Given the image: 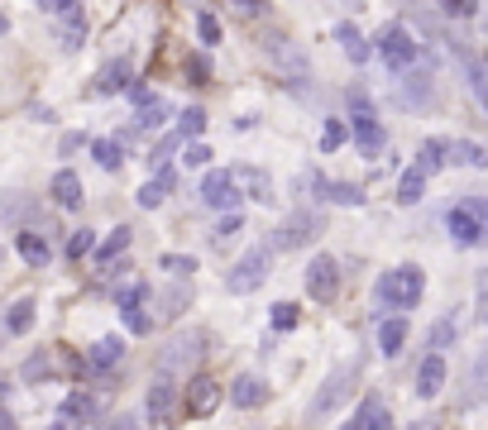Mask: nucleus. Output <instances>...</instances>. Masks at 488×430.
I'll return each instance as SVG.
<instances>
[{"mask_svg":"<svg viewBox=\"0 0 488 430\" xmlns=\"http://www.w3.org/2000/svg\"><path fill=\"white\" fill-rule=\"evenodd\" d=\"M44 15H77V0H39Z\"/></svg>","mask_w":488,"mask_h":430,"instance_id":"nucleus-46","label":"nucleus"},{"mask_svg":"<svg viewBox=\"0 0 488 430\" xmlns=\"http://www.w3.org/2000/svg\"><path fill=\"white\" fill-rule=\"evenodd\" d=\"M350 130H355V148L364 158H379L383 154V124H379V115H373V105L364 101V96H350Z\"/></svg>","mask_w":488,"mask_h":430,"instance_id":"nucleus-6","label":"nucleus"},{"mask_svg":"<svg viewBox=\"0 0 488 430\" xmlns=\"http://www.w3.org/2000/svg\"><path fill=\"white\" fill-rule=\"evenodd\" d=\"M139 130H163V124H168V105H163L158 101V96H149V101L144 105H139Z\"/></svg>","mask_w":488,"mask_h":430,"instance_id":"nucleus-28","label":"nucleus"},{"mask_svg":"<svg viewBox=\"0 0 488 430\" xmlns=\"http://www.w3.org/2000/svg\"><path fill=\"white\" fill-rule=\"evenodd\" d=\"M469 401H488V354L474 364V387H469Z\"/></svg>","mask_w":488,"mask_h":430,"instance_id":"nucleus-42","label":"nucleus"},{"mask_svg":"<svg viewBox=\"0 0 488 430\" xmlns=\"http://www.w3.org/2000/svg\"><path fill=\"white\" fill-rule=\"evenodd\" d=\"M445 163H450V144H445V139H422V148H416V168L441 173Z\"/></svg>","mask_w":488,"mask_h":430,"instance_id":"nucleus-21","label":"nucleus"},{"mask_svg":"<svg viewBox=\"0 0 488 430\" xmlns=\"http://www.w3.org/2000/svg\"><path fill=\"white\" fill-rule=\"evenodd\" d=\"M144 297H149V287H144V282H130V287H120V292H116V307H120V311H124V307H139Z\"/></svg>","mask_w":488,"mask_h":430,"instance_id":"nucleus-43","label":"nucleus"},{"mask_svg":"<svg viewBox=\"0 0 488 430\" xmlns=\"http://www.w3.org/2000/svg\"><path fill=\"white\" fill-rule=\"evenodd\" d=\"M426 292V277L422 268H412V263H402V268H388L379 282H373V301L379 307H393V311H412L416 301Z\"/></svg>","mask_w":488,"mask_h":430,"instance_id":"nucleus-1","label":"nucleus"},{"mask_svg":"<svg viewBox=\"0 0 488 430\" xmlns=\"http://www.w3.org/2000/svg\"><path fill=\"white\" fill-rule=\"evenodd\" d=\"M269 268H273V254H269V244H254L249 254H240L230 263V273H226V292L235 297H249V292H259L263 282H269Z\"/></svg>","mask_w":488,"mask_h":430,"instance_id":"nucleus-3","label":"nucleus"},{"mask_svg":"<svg viewBox=\"0 0 488 430\" xmlns=\"http://www.w3.org/2000/svg\"><path fill=\"white\" fill-rule=\"evenodd\" d=\"M450 163H469V168H488V144H450Z\"/></svg>","mask_w":488,"mask_h":430,"instance_id":"nucleus-30","label":"nucleus"},{"mask_svg":"<svg viewBox=\"0 0 488 430\" xmlns=\"http://www.w3.org/2000/svg\"><path fill=\"white\" fill-rule=\"evenodd\" d=\"M15 249H20V258L30 263V268H48V258H53V249L44 234H34V230H20L15 234Z\"/></svg>","mask_w":488,"mask_h":430,"instance_id":"nucleus-17","label":"nucleus"},{"mask_svg":"<svg viewBox=\"0 0 488 430\" xmlns=\"http://www.w3.org/2000/svg\"><path fill=\"white\" fill-rule=\"evenodd\" d=\"M316 230H321V220H316V215H306V211H297V215H287V220H283V230H278L273 249H297L302 240H312Z\"/></svg>","mask_w":488,"mask_h":430,"instance_id":"nucleus-12","label":"nucleus"},{"mask_svg":"<svg viewBox=\"0 0 488 430\" xmlns=\"http://www.w3.org/2000/svg\"><path fill=\"white\" fill-rule=\"evenodd\" d=\"M124 87H130V58L106 63V72H101V81H96V91H124Z\"/></svg>","mask_w":488,"mask_h":430,"instance_id":"nucleus-27","label":"nucleus"},{"mask_svg":"<svg viewBox=\"0 0 488 430\" xmlns=\"http://www.w3.org/2000/svg\"><path fill=\"white\" fill-rule=\"evenodd\" d=\"M173 144H177V134H168V139H163L158 148H153V154H149V168H163V158L173 154Z\"/></svg>","mask_w":488,"mask_h":430,"instance_id":"nucleus-48","label":"nucleus"},{"mask_svg":"<svg viewBox=\"0 0 488 430\" xmlns=\"http://www.w3.org/2000/svg\"><path fill=\"white\" fill-rule=\"evenodd\" d=\"M144 411H149V421H153V426H163V421L173 416V383H168V378H158V383L149 387Z\"/></svg>","mask_w":488,"mask_h":430,"instance_id":"nucleus-18","label":"nucleus"},{"mask_svg":"<svg viewBox=\"0 0 488 430\" xmlns=\"http://www.w3.org/2000/svg\"><path fill=\"white\" fill-rule=\"evenodd\" d=\"M297 321H302L297 301H278V307H273V330H278V335H283V330H292Z\"/></svg>","mask_w":488,"mask_h":430,"instance_id":"nucleus-34","label":"nucleus"},{"mask_svg":"<svg viewBox=\"0 0 488 430\" xmlns=\"http://www.w3.org/2000/svg\"><path fill=\"white\" fill-rule=\"evenodd\" d=\"M345 139H355V130H350L345 120H336V115H330V120H326V130H321V154H336V148L345 144Z\"/></svg>","mask_w":488,"mask_h":430,"instance_id":"nucleus-29","label":"nucleus"},{"mask_svg":"<svg viewBox=\"0 0 488 430\" xmlns=\"http://www.w3.org/2000/svg\"><path fill=\"white\" fill-rule=\"evenodd\" d=\"M240 230H244V215H240V211H226V215H220V225H216V244L235 240Z\"/></svg>","mask_w":488,"mask_h":430,"instance_id":"nucleus-40","label":"nucleus"},{"mask_svg":"<svg viewBox=\"0 0 488 430\" xmlns=\"http://www.w3.org/2000/svg\"><path fill=\"white\" fill-rule=\"evenodd\" d=\"M336 38H340V48H345V58H350V63H369V44H364V34H359L350 20L336 30Z\"/></svg>","mask_w":488,"mask_h":430,"instance_id":"nucleus-25","label":"nucleus"},{"mask_svg":"<svg viewBox=\"0 0 488 430\" xmlns=\"http://www.w3.org/2000/svg\"><path fill=\"white\" fill-rule=\"evenodd\" d=\"M445 378H450V368H445V358H441L436 350H431L422 364H416V397L431 401V397H436L441 387H445Z\"/></svg>","mask_w":488,"mask_h":430,"instance_id":"nucleus-11","label":"nucleus"},{"mask_svg":"<svg viewBox=\"0 0 488 430\" xmlns=\"http://www.w3.org/2000/svg\"><path fill=\"white\" fill-rule=\"evenodd\" d=\"M168 191H173V168H158L144 187H139V197H134V201L144 206V211H153V206H163V197H168Z\"/></svg>","mask_w":488,"mask_h":430,"instance_id":"nucleus-20","label":"nucleus"},{"mask_svg":"<svg viewBox=\"0 0 488 430\" xmlns=\"http://www.w3.org/2000/svg\"><path fill=\"white\" fill-rule=\"evenodd\" d=\"M263 397H269V383H263L259 373H244V378H235V383H230V401H235V407H244V411H249V407H259Z\"/></svg>","mask_w":488,"mask_h":430,"instance_id":"nucleus-16","label":"nucleus"},{"mask_svg":"<svg viewBox=\"0 0 488 430\" xmlns=\"http://www.w3.org/2000/svg\"><path fill=\"white\" fill-rule=\"evenodd\" d=\"M183 163H187V168H206V163H211V144H201V139H187Z\"/></svg>","mask_w":488,"mask_h":430,"instance_id":"nucleus-38","label":"nucleus"},{"mask_svg":"<svg viewBox=\"0 0 488 430\" xmlns=\"http://www.w3.org/2000/svg\"><path fill=\"white\" fill-rule=\"evenodd\" d=\"M359 368H364L359 358H350V364H340V368H330V378L316 387L312 407H306V421L316 426V421H326L330 411H340V407H345V397H350V392H355V383H359Z\"/></svg>","mask_w":488,"mask_h":430,"instance_id":"nucleus-2","label":"nucleus"},{"mask_svg":"<svg viewBox=\"0 0 488 430\" xmlns=\"http://www.w3.org/2000/svg\"><path fill=\"white\" fill-rule=\"evenodd\" d=\"M302 282H306V297L326 307V301H336V292H340V263L330 254H316L312 263H306Z\"/></svg>","mask_w":488,"mask_h":430,"instance_id":"nucleus-7","label":"nucleus"},{"mask_svg":"<svg viewBox=\"0 0 488 430\" xmlns=\"http://www.w3.org/2000/svg\"><path fill=\"white\" fill-rule=\"evenodd\" d=\"M220 397H226V392H220V383L197 378V383L187 387V411H192V416H211V411L220 407Z\"/></svg>","mask_w":488,"mask_h":430,"instance_id":"nucleus-15","label":"nucleus"},{"mask_svg":"<svg viewBox=\"0 0 488 430\" xmlns=\"http://www.w3.org/2000/svg\"><path fill=\"white\" fill-rule=\"evenodd\" d=\"M124 358V340L120 335H106V340H96L91 350H87V368L91 373H110Z\"/></svg>","mask_w":488,"mask_h":430,"instance_id":"nucleus-13","label":"nucleus"},{"mask_svg":"<svg viewBox=\"0 0 488 430\" xmlns=\"http://www.w3.org/2000/svg\"><path fill=\"white\" fill-rule=\"evenodd\" d=\"M187 72H192V81H206V72H211V63H206V58H192V63H187Z\"/></svg>","mask_w":488,"mask_h":430,"instance_id":"nucleus-52","label":"nucleus"},{"mask_svg":"<svg viewBox=\"0 0 488 430\" xmlns=\"http://www.w3.org/2000/svg\"><path fill=\"white\" fill-rule=\"evenodd\" d=\"M441 10L455 20H469V15H479V0H441Z\"/></svg>","mask_w":488,"mask_h":430,"instance_id":"nucleus-45","label":"nucleus"},{"mask_svg":"<svg viewBox=\"0 0 488 430\" xmlns=\"http://www.w3.org/2000/svg\"><path fill=\"white\" fill-rule=\"evenodd\" d=\"M91 416H96V397H91V392H73V397H63V421L87 426Z\"/></svg>","mask_w":488,"mask_h":430,"instance_id":"nucleus-24","label":"nucleus"},{"mask_svg":"<svg viewBox=\"0 0 488 430\" xmlns=\"http://www.w3.org/2000/svg\"><path fill=\"white\" fill-rule=\"evenodd\" d=\"M124 325H130L134 335H144V330H149V316L139 311V307H124Z\"/></svg>","mask_w":488,"mask_h":430,"instance_id":"nucleus-47","label":"nucleus"},{"mask_svg":"<svg viewBox=\"0 0 488 430\" xmlns=\"http://www.w3.org/2000/svg\"><path fill=\"white\" fill-rule=\"evenodd\" d=\"M124 249H130V230L116 225V230H110V240H106L101 249H96V263H116V258L124 254Z\"/></svg>","mask_w":488,"mask_h":430,"instance_id":"nucleus-32","label":"nucleus"},{"mask_svg":"<svg viewBox=\"0 0 488 430\" xmlns=\"http://www.w3.org/2000/svg\"><path fill=\"white\" fill-rule=\"evenodd\" d=\"M48 191H53V201H58L63 211H77V206H81V197H87V191H81V177H77L73 168L53 173V182H48Z\"/></svg>","mask_w":488,"mask_h":430,"instance_id":"nucleus-14","label":"nucleus"},{"mask_svg":"<svg viewBox=\"0 0 488 430\" xmlns=\"http://www.w3.org/2000/svg\"><path fill=\"white\" fill-rule=\"evenodd\" d=\"M465 206H469V211H474V215H479L484 225H488V201H484V197H465Z\"/></svg>","mask_w":488,"mask_h":430,"instance_id":"nucleus-53","label":"nucleus"},{"mask_svg":"<svg viewBox=\"0 0 488 430\" xmlns=\"http://www.w3.org/2000/svg\"><path fill=\"white\" fill-rule=\"evenodd\" d=\"M30 325H34V301L24 297V301H15V307L5 311V330H10V335H24Z\"/></svg>","mask_w":488,"mask_h":430,"instance_id":"nucleus-31","label":"nucleus"},{"mask_svg":"<svg viewBox=\"0 0 488 430\" xmlns=\"http://www.w3.org/2000/svg\"><path fill=\"white\" fill-rule=\"evenodd\" d=\"M197 34H201V44H206V48H216V44H220V20L201 10V15H197Z\"/></svg>","mask_w":488,"mask_h":430,"instance_id":"nucleus-41","label":"nucleus"},{"mask_svg":"<svg viewBox=\"0 0 488 430\" xmlns=\"http://www.w3.org/2000/svg\"><path fill=\"white\" fill-rule=\"evenodd\" d=\"M373 53L383 58V67H393V72H407V67L422 58V44L407 34V24H383V30L373 34Z\"/></svg>","mask_w":488,"mask_h":430,"instance_id":"nucleus-4","label":"nucleus"},{"mask_svg":"<svg viewBox=\"0 0 488 430\" xmlns=\"http://www.w3.org/2000/svg\"><path fill=\"white\" fill-rule=\"evenodd\" d=\"M201 206H216V211H240V177H235V168H211V173H206Z\"/></svg>","mask_w":488,"mask_h":430,"instance_id":"nucleus-8","label":"nucleus"},{"mask_svg":"<svg viewBox=\"0 0 488 430\" xmlns=\"http://www.w3.org/2000/svg\"><path fill=\"white\" fill-rule=\"evenodd\" d=\"M197 354H201V344H197V335H177L168 350L158 354V378H183V373L197 364Z\"/></svg>","mask_w":488,"mask_h":430,"instance_id":"nucleus-10","label":"nucleus"},{"mask_svg":"<svg viewBox=\"0 0 488 430\" xmlns=\"http://www.w3.org/2000/svg\"><path fill=\"white\" fill-rule=\"evenodd\" d=\"M91 249H96V234L91 230H73V234H67V254H73V258H87Z\"/></svg>","mask_w":488,"mask_h":430,"instance_id":"nucleus-39","label":"nucleus"},{"mask_svg":"<svg viewBox=\"0 0 488 430\" xmlns=\"http://www.w3.org/2000/svg\"><path fill=\"white\" fill-rule=\"evenodd\" d=\"M0 430H15V416H0Z\"/></svg>","mask_w":488,"mask_h":430,"instance_id":"nucleus-55","label":"nucleus"},{"mask_svg":"<svg viewBox=\"0 0 488 430\" xmlns=\"http://www.w3.org/2000/svg\"><path fill=\"white\" fill-rule=\"evenodd\" d=\"M201 130H206V110H197V105L183 110V139H197Z\"/></svg>","mask_w":488,"mask_h":430,"instance_id":"nucleus-44","label":"nucleus"},{"mask_svg":"<svg viewBox=\"0 0 488 430\" xmlns=\"http://www.w3.org/2000/svg\"><path fill=\"white\" fill-rule=\"evenodd\" d=\"M235 177H240V187H249V197L269 206L273 201V182H269V173L263 168H235Z\"/></svg>","mask_w":488,"mask_h":430,"instance_id":"nucleus-23","label":"nucleus"},{"mask_svg":"<svg viewBox=\"0 0 488 430\" xmlns=\"http://www.w3.org/2000/svg\"><path fill=\"white\" fill-rule=\"evenodd\" d=\"M263 53H269V63L278 67V77H287L292 87H302V81L312 77V63H306V53L292 44L287 34H269V38H263Z\"/></svg>","mask_w":488,"mask_h":430,"instance_id":"nucleus-5","label":"nucleus"},{"mask_svg":"<svg viewBox=\"0 0 488 430\" xmlns=\"http://www.w3.org/2000/svg\"><path fill=\"white\" fill-rule=\"evenodd\" d=\"M426 177H431V173H422V168L412 163V168L402 173V182H398V206H416V201H422V197H426Z\"/></svg>","mask_w":488,"mask_h":430,"instance_id":"nucleus-22","label":"nucleus"},{"mask_svg":"<svg viewBox=\"0 0 488 430\" xmlns=\"http://www.w3.org/2000/svg\"><path fill=\"white\" fill-rule=\"evenodd\" d=\"M465 72H469V87H474V96H479V105L488 110V58L465 53Z\"/></svg>","mask_w":488,"mask_h":430,"instance_id":"nucleus-26","label":"nucleus"},{"mask_svg":"<svg viewBox=\"0 0 488 430\" xmlns=\"http://www.w3.org/2000/svg\"><path fill=\"white\" fill-rule=\"evenodd\" d=\"M455 335H459V330H455V321H450V316H445V321H436V325H431V350H450V344H455Z\"/></svg>","mask_w":488,"mask_h":430,"instance_id":"nucleus-35","label":"nucleus"},{"mask_svg":"<svg viewBox=\"0 0 488 430\" xmlns=\"http://www.w3.org/2000/svg\"><path fill=\"white\" fill-rule=\"evenodd\" d=\"M326 197H330V201H340V206H359V201H364V191H359L355 182H330V187H326Z\"/></svg>","mask_w":488,"mask_h":430,"instance_id":"nucleus-37","label":"nucleus"},{"mask_svg":"<svg viewBox=\"0 0 488 430\" xmlns=\"http://www.w3.org/2000/svg\"><path fill=\"white\" fill-rule=\"evenodd\" d=\"M96 430H134V416H110V421H101Z\"/></svg>","mask_w":488,"mask_h":430,"instance_id":"nucleus-51","label":"nucleus"},{"mask_svg":"<svg viewBox=\"0 0 488 430\" xmlns=\"http://www.w3.org/2000/svg\"><path fill=\"white\" fill-rule=\"evenodd\" d=\"M91 154H96V163H101L106 173H116V168H120V144H116V139H96Z\"/></svg>","mask_w":488,"mask_h":430,"instance_id":"nucleus-33","label":"nucleus"},{"mask_svg":"<svg viewBox=\"0 0 488 430\" xmlns=\"http://www.w3.org/2000/svg\"><path fill=\"white\" fill-rule=\"evenodd\" d=\"M77 148H87V134H81V130H77V134H63V158L77 154Z\"/></svg>","mask_w":488,"mask_h":430,"instance_id":"nucleus-49","label":"nucleus"},{"mask_svg":"<svg viewBox=\"0 0 488 430\" xmlns=\"http://www.w3.org/2000/svg\"><path fill=\"white\" fill-rule=\"evenodd\" d=\"M24 373H30V378H39V373H48V358H39V354H34L30 364H24Z\"/></svg>","mask_w":488,"mask_h":430,"instance_id":"nucleus-54","label":"nucleus"},{"mask_svg":"<svg viewBox=\"0 0 488 430\" xmlns=\"http://www.w3.org/2000/svg\"><path fill=\"white\" fill-rule=\"evenodd\" d=\"M158 268L173 273V277H187V273H197V258H187V254H163Z\"/></svg>","mask_w":488,"mask_h":430,"instance_id":"nucleus-36","label":"nucleus"},{"mask_svg":"<svg viewBox=\"0 0 488 430\" xmlns=\"http://www.w3.org/2000/svg\"><path fill=\"white\" fill-rule=\"evenodd\" d=\"M445 230H450V240H455L459 249H474V244H484V240H488V225H484V220L469 211L465 201L445 211Z\"/></svg>","mask_w":488,"mask_h":430,"instance_id":"nucleus-9","label":"nucleus"},{"mask_svg":"<svg viewBox=\"0 0 488 430\" xmlns=\"http://www.w3.org/2000/svg\"><path fill=\"white\" fill-rule=\"evenodd\" d=\"M163 301H168V307H163V316H177V311H183V301H187V292H183V287H177V292H168Z\"/></svg>","mask_w":488,"mask_h":430,"instance_id":"nucleus-50","label":"nucleus"},{"mask_svg":"<svg viewBox=\"0 0 488 430\" xmlns=\"http://www.w3.org/2000/svg\"><path fill=\"white\" fill-rule=\"evenodd\" d=\"M402 344H407V321H402V316H388V321H379V354L383 358H398Z\"/></svg>","mask_w":488,"mask_h":430,"instance_id":"nucleus-19","label":"nucleus"}]
</instances>
